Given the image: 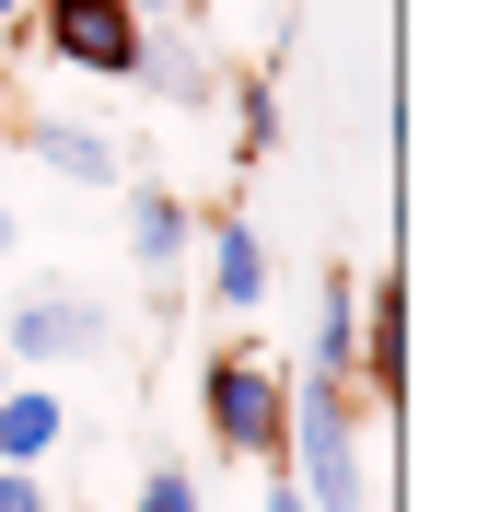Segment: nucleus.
Returning a JSON list of instances; mask_svg holds the SVG:
<instances>
[{
	"mask_svg": "<svg viewBox=\"0 0 500 512\" xmlns=\"http://www.w3.org/2000/svg\"><path fill=\"white\" fill-rule=\"evenodd\" d=\"M198 268H210L221 315H268V233H256L245 210H221V222L198 233Z\"/></svg>",
	"mask_w": 500,
	"mask_h": 512,
	"instance_id": "423d86ee",
	"label": "nucleus"
},
{
	"mask_svg": "<svg viewBox=\"0 0 500 512\" xmlns=\"http://www.w3.org/2000/svg\"><path fill=\"white\" fill-rule=\"evenodd\" d=\"M94 350H105V303L94 291L47 280V291L12 303V373H70V361H94Z\"/></svg>",
	"mask_w": 500,
	"mask_h": 512,
	"instance_id": "20e7f679",
	"label": "nucleus"
},
{
	"mask_svg": "<svg viewBox=\"0 0 500 512\" xmlns=\"http://www.w3.org/2000/svg\"><path fill=\"white\" fill-rule=\"evenodd\" d=\"M0 512H59V489H47V466H0Z\"/></svg>",
	"mask_w": 500,
	"mask_h": 512,
	"instance_id": "4468645a",
	"label": "nucleus"
},
{
	"mask_svg": "<svg viewBox=\"0 0 500 512\" xmlns=\"http://www.w3.org/2000/svg\"><path fill=\"white\" fill-rule=\"evenodd\" d=\"M0 256H12V210H0Z\"/></svg>",
	"mask_w": 500,
	"mask_h": 512,
	"instance_id": "a211bd4d",
	"label": "nucleus"
},
{
	"mask_svg": "<svg viewBox=\"0 0 500 512\" xmlns=\"http://www.w3.org/2000/svg\"><path fill=\"white\" fill-rule=\"evenodd\" d=\"M268 512H314V501H303V489H291V478H280V466H268Z\"/></svg>",
	"mask_w": 500,
	"mask_h": 512,
	"instance_id": "2eb2a0df",
	"label": "nucleus"
},
{
	"mask_svg": "<svg viewBox=\"0 0 500 512\" xmlns=\"http://www.w3.org/2000/svg\"><path fill=\"white\" fill-rule=\"evenodd\" d=\"M0 373H12V361H0Z\"/></svg>",
	"mask_w": 500,
	"mask_h": 512,
	"instance_id": "6ab92c4d",
	"label": "nucleus"
},
{
	"mask_svg": "<svg viewBox=\"0 0 500 512\" xmlns=\"http://www.w3.org/2000/svg\"><path fill=\"white\" fill-rule=\"evenodd\" d=\"M59 443H70V396H59V384L0 373V466H47Z\"/></svg>",
	"mask_w": 500,
	"mask_h": 512,
	"instance_id": "0eeeda50",
	"label": "nucleus"
},
{
	"mask_svg": "<svg viewBox=\"0 0 500 512\" xmlns=\"http://www.w3.org/2000/svg\"><path fill=\"white\" fill-rule=\"evenodd\" d=\"M140 512H210V501H198V478L175 466V454H163L152 478H140Z\"/></svg>",
	"mask_w": 500,
	"mask_h": 512,
	"instance_id": "f8f14e48",
	"label": "nucleus"
},
{
	"mask_svg": "<svg viewBox=\"0 0 500 512\" xmlns=\"http://www.w3.org/2000/svg\"><path fill=\"white\" fill-rule=\"evenodd\" d=\"M35 47L59 70H82V82H128V59H140V12L128 0H24Z\"/></svg>",
	"mask_w": 500,
	"mask_h": 512,
	"instance_id": "7ed1b4c3",
	"label": "nucleus"
},
{
	"mask_svg": "<svg viewBox=\"0 0 500 512\" xmlns=\"http://www.w3.org/2000/svg\"><path fill=\"white\" fill-rule=\"evenodd\" d=\"M128 256H140L152 280H175V268L198 256V210L175 187H128Z\"/></svg>",
	"mask_w": 500,
	"mask_h": 512,
	"instance_id": "1a4fd4ad",
	"label": "nucleus"
},
{
	"mask_svg": "<svg viewBox=\"0 0 500 512\" xmlns=\"http://www.w3.org/2000/svg\"><path fill=\"white\" fill-rule=\"evenodd\" d=\"M349 361L373 373V396H396V384H407V291H396V280L361 291V338H349Z\"/></svg>",
	"mask_w": 500,
	"mask_h": 512,
	"instance_id": "9d476101",
	"label": "nucleus"
},
{
	"mask_svg": "<svg viewBox=\"0 0 500 512\" xmlns=\"http://www.w3.org/2000/svg\"><path fill=\"white\" fill-rule=\"evenodd\" d=\"M0 24H24V0H0Z\"/></svg>",
	"mask_w": 500,
	"mask_h": 512,
	"instance_id": "f3484780",
	"label": "nucleus"
},
{
	"mask_svg": "<svg viewBox=\"0 0 500 512\" xmlns=\"http://www.w3.org/2000/svg\"><path fill=\"white\" fill-rule=\"evenodd\" d=\"M280 478L314 512H361V408L338 373H291V431H280Z\"/></svg>",
	"mask_w": 500,
	"mask_h": 512,
	"instance_id": "f257e3e1",
	"label": "nucleus"
},
{
	"mask_svg": "<svg viewBox=\"0 0 500 512\" xmlns=\"http://www.w3.org/2000/svg\"><path fill=\"white\" fill-rule=\"evenodd\" d=\"M233 105H245V117H233V140H245V152H268V140H280V105H268V82H245Z\"/></svg>",
	"mask_w": 500,
	"mask_h": 512,
	"instance_id": "ddd939ff",
	"label": "nucleus"
},
{
	"mask_svg": "<svg viewBox=\"0 0 500 512\" xmlns=\"http://www.w3.org/2000/svg\"><path fill=\"white\" fill-rule=\"evenodd\" d=\"M24 152L47 175H70V187H128V152L105 128H82V117H24Z\"/></svg>",
	"mask_w": 500,
	"mask_h": 512,
	"instance_id": "6e6552de",
	"label": "nucleus"
},
{
	"mask_svg": "<svg viewBox=\"0 0 500 512\" xmlns=\"http://www.w3.org/2000/svg\"><path fill=\"white\" fill-rule=\"evenodd\" d=\"M349 338H361V280L338 268V280L314 291V326H303V373H338V384H349Z\"/></svg>",
	"mask_w": 500,
	"mask_h": 512,
	"instance_id": "9b49d317",
	"label": "nucleus"
},
{
	"mask_svg": "<svg viewBox=\"0 0 500 512\" xmlns=\"http://www.w3.org/2000/svg\"><path fill=\"white\" fill-rule=\"evenodd\" d=\"M128 82H140L163 117H198V105L221 94V70H210V47L187 35V12H175V24H140V59H128Z\"/></svg>",
	"mask_w": 500,
	"mask_h": 512,
	"instance_id": "39448f33",
	"label": "nucleus"
},
{
	"mask_svg": "<svg viewBox=\"0 0 500 512\" xmlns=\"http://www.w3.org/2000/svg\"><path fill=\"white\" fill-rule=\"evenodd\" d=\"M128 12H140V24H175V12H187V0H128Z\"/></svg>",
	"mask_w": 500,
	"mask_h": 512,
	"instance_id": "dca6fc26",
	"label": "nucleus"
},
{
	"mask_svg": "<svg viewBox=\"0 0 500 512\" xmlns=\"http://www.w3.org/2000/svg\"><path fill=\"white\" fill-rule=\"evenodd\" d=\"M198 408H210V443L233 466H280V431H291V373L256 350H221L198 373Z\"/></svg>",
	"mask_w": 500,
	"mask_h": 512,
	"instance_id": "f03ea898",
	"label": "nucleus"
}]
</instances>
